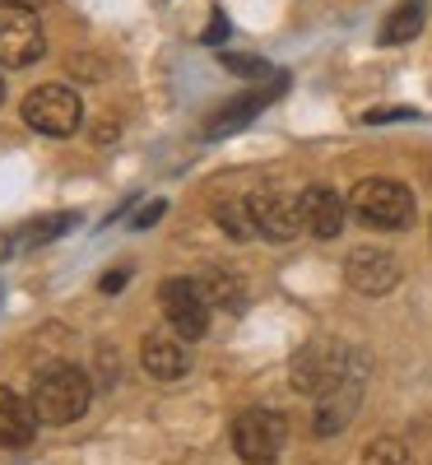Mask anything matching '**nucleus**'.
<instances>
[{
  "label": "nucleus",
  "instance_id": "1",
  "mask_svg": "<svg viewBox=\"0 0 432 465\" xmlns=\"http://www.w3.org/2000/svg\"><path fill=\"white\" fill-rule=\"evenodd\" d=\"M93 401V381L89 372H80L74 363H52L37 372L33 381V405H37V419L43 423H56V429H65V423L84 419Z\"/></svg>",
  "mask_w": 432,
  "mask_h": 465
},
{
  "label": "nucleus",
  "instance_id": "2",
  "mask_svg": "<svg viewBox=\"0 0 432 465\" xmlns=\"http://www.w3.org/2000/svg\"><path fill=\"white\" fill-rule=\"evenodd\" d=\"M358 363H368L358 349H349V344H330V340H317V344H302L298 354H293V391L302 396H326L335 381H344Z\"/></svg>",
  "mask_w": 432,
  "mask_h": 465
},
{
  "label": "nucleus",
  "instance_id": "3",
  "mask_svg": "<svg viewBox=\"0 0 432 465\" xmlns=\"http://www.w3.org/2000/svg\"><path fill=\"white\" fill-rule=\"evenodd\" d=\"M349 210L358 214L368 228H405L414 219V196L405 182L390 177H363L349 191Z\"/></svg>",
  "mask_w": 432,
  "mask_h": 465
},
{
  "label": "nucleus",
  "instance_id": "4",
  "mask_svg": "<svg viewBox=\"0 0 432 465\" xmlns=\"http://www.w3.org/2000/svg\"><path fill=\"white\" fill-rule=\"evenodd\" d=\"M289 442V419L280 410H242L232 419V451H238L247 465H274Z\"/></svg>",
  "mask_w": 432,
  "mask_h": 465
},
{
  "label": "nucleus",
  "instance_id": "5",
  "mask_svg": "<svg viewBox=\"0 0 432 465\" xmlns=\"http://www.w3.org/2000/svg\"><path fill=\"white\" fill-rule=\"evenodd\" d=\"M24 122L37 131V135H74L84 126V103L70 84H37L28 98H24Z\"/></svg>",
  "mask_w": 432,
  "mask_h": 465
},
{
  "label": "nucleus",
  "instance_id": "6",
  "mask_svg": "<svg viewBox=\"0 0 432 465\" xmlns=\"http://www.w3.org/2000/svg\"><path fill=\"white\" fill-rule=\"evenodd\" d=\"M47 52V33L37 24V15L19 0H0V65L24 70Z\"/></svg>",
  "mask_w": 432,
  "mask_h": 465
},
{
  "label": "nucleus",
  "instance_id": "7",
  "mask_svg": "<svg viewBox=\"0 0 432 465\" xmlns=\"http://www.w3.org/2000/svg\"><path fill=\"white\" fill-rule=\"evenodd\" d=\"M344 284L353 293H368V298H381L400 284V256L390 247H353L344 256Z\"/></svg>",
  "mask_w": 432,
  "mask_h": 465
},
{
  "label": "nucleus",
  "instance_id": "8",
  "mask_svg": "<svg viewBox=\"0 0 432 465\" xmlns=\"http://www.w3.org/2000/svg\"><path fill=\"white\" fill-rule=\"evenodd\" d=\"M159 307H163L168 326L182 340H201L210 331V298L201 293V284H195V280H168L159 289Z\"/></svg>",
  "mask_w": 432,
  "mask_h": 465
},
{
  "label": "nucleus",
  "instance_id": "9",
  "mask_svg": "<svg viewBox=\"0 0 432 465\" xmlns=\"http://www.w3.org/2000/svg\"><path fill=\"white\" fill-rule=\"evenodd\" d=\"M363 377H368V363H358L344 381H335L326 396H317V419H311V433H317V438H335V433L349 429L353 414H358V405H363Z\"/></svg>",
  "mask_w": 432,
  "mask_h": 465
},
{
  "label": "nucleus",
  "instance_id": "10",
  "mask_svg": "<svg viewBox=\"0 0 432 465\" xmlns=\"http://www.w3.org/2000/svg\"><path fill=\"white\" fill-rule=\"evenodd\" d=\"M251 205H256V223H260V238L265 242H293L298 232H302V205H298V196H284V191H256Z\"/></svg>",
  "mask_w": 432,
  "mask_h": 465
},
{
  "label": "nucleus",
  "instance_id": "11",
  "mask_svg": "<svg viewBox=\"0 0 432 465\" xmlns=\"http://www.w3.org/2000/svg\"><path fill=\"white\" fill-rule=\"evenodd\" d=\"M298 205H302V232H311V238L330 242L344 232V196H335L330 186L298 191Z\"/></svg>",
  "mask_w": 432,
  "mask_h": 465
},
{
  "label": "nucleus",
  "instance_id": "12",
  "mask_svg": "<svg viewBox=\"0 0 432 465\" xmlns=\"http://www.w3.org/2000/svg\"><path fill=\"white\" fill-rule=\"evenodd\" d=\"M140 363L153 381H177L186 377L191 368V354H186V340L182 335H163V331H149L140 340Z\"/></svg>",
  "mask_w": 432,
  "mask_h": 465
},
{
  "label": "nucleus",
  "instance_id": "13",
  "mask_svg": "<svg viewBox=\"0 0 432 465\" xmlns=\"http://www.w3.org/2000/svg\"><path fill=\"white\" fill-rule=\"evenodd\" d=\"M37 433V405H28L15 386H0V447H28Z\"/></svg>",
  "mask_w": 432,
  "mask_h": 465
},
{
  "label": "nucleus",
  "instance_id": "14",
  "mask_svg": "<svg viewBox=\"0 0 432 465\" xmlns=\"http://www.w3.org/2000/svg\"><path fill=\"white\" fill-rule=\"evenodd\" d=\"M280 89H284V74H280V80H274L270 89H251V94H242V98H232L228 107H219L214 112V122H210V140H219V135H232V131H242L247 122H251V116L270 103V98H280Z\"/></svg>",
  "mask_w": 432,
  "mask_h": 465
},
{
  "label": "nucleus",
  "instance_id": "15",
  "mask_svg": "<svg viewBox=\"0 0 432 465\" xmlns=\"http://www.w3.org/2000/svg\"><path fill=\"white\" fill-rule=\"evenodd\" d=\"M214 219H219V228L228 232L232 242L260 238V223H256V205H251V196H232V201H219V205H214Z\"/></svg>",
  "mask_w": 432,
  "mask_h": 465
},
{
  "label": "nucleus",
  "instance_id": "16",
  "mask_svg": "<svg viewBox=\"0 0 432 465\" xmlns=\"http://www.w3.org/2000/svg\"><path fill=\"white\" fill-rule=\"evenodd\" d=\"M201 293L210 298V307H228V312H242L247 307V284L232 270H219V265L201 275Z\"/></svg>",
  "mask_w": 432,
  "mask_h": 465
},
{
  "label": "nucleus",
  "instance_id": "17",
  "mask_svg": "<svg viewBox=\"0 0 432 465\" xmlns=\"http://www.w3.org/2000/svg\"><path fill=\"white\" fill-rule=\"evenodd\" d=\"M423 5L418 0H405V5H396L390 10V19L381 24V47H400V43H409V37H418L423 33Z\"/></svg>",
  "mask_w": 432,
  "mask_h": 465
},
{
  "label": "nucleus",
  "instance_id": "18",
  "mask_svg": "<svg viewBox=\"0 0 432 465\" xmlns=\"http://www.w3.org/2000/svg\"><path fill=\"white\" fill-rule=\"evenodd\" d=\"M358 465H414V456H409V447L400 438H372L363 447V460Z\"/></svg>",
  "mask_w": 432,
  "mask_h": 465
},
{
  "label": "nucleus",
  "instance_id": "19",
  "mask_svg": "<svg viewBox=\"0 0 432 465\" xmlns=\"http://www.w3.org/2000/svg\"><path fill=\"white\" fill-rule=\"evenodd\" d=\"M65 228H74V214H47V219H37V223H28L19 242H24V247H43V242L61 238Z\"/></svg>",
  "mask_w": 432,
  "mask_h": 465
},
{
  "label": "nucleus",
  "instance_id": "20",
  "mask_svg": "<svg viewBox=\"0 0 432 465\" xmlns=\"http://www.w3.org/2000/svg\"><path fill=\"white\" fill-rule=\"evenodd\" d=\"M219 61H223L232 74H247V80H265V74H270V65H265L260 56H232V52H219Z\"/></svg>",
  "mask_w": 432,
  "mask_h": 465
},
{
  "label": "nucleus",
  "instance_id": "21",
  "mask_svg": "<svg viewBox=\"0 0 432 465\" xmlns=\"http://www.w3.org/2000/svg\"><path fill=\"white\" fill-rule=\"evenodd\" d=\"M368 126H390V122H414V112L409 107H377V112H368L363 116Z\"/></svg>",
  "mask_w": 432,
  "mask_h": 465
},
{
  "label": "nucleus",
  "instance_id": "22",
  "mask_svg": "<svg viewBox=\"0 0 432 465\" xmlns=\"http://www.w3.org/2000/svg\"><path fill=\"white\" fill-rule=\"evenodd\" d=\"M163 210H168V205H163V201H153V205H144V210H140V214H135V228H149V223H153V219H163Z\"/></svg>",
  "mask_w": 432,
  "mask_h": 465
},
{
  "label": "nucleus",
  "instance_id": "23",
  "mask_svg": "<svg viewBox=\"0 0 432 465\" xmlns=\"http://www.w3.org/2000/svg\"><path fill=\"white\" fill-rule=\"evenodd\" d=\"M131 275H126V270H116V275H103V293H116V289H122Z\"/></svg>",
  "mask_w": 432,
  "mask_h": 465
},
{
  "label": "nucleus",
  "instance_id": "24",
  "mask_svg": "<svg viewBox=\"0 0 432 465\" xmlns=\"http://www.w3.org/2000/svg\"><path fill=\"white\" fill-rule=\"evenodd\" d=\"M219 37H228V19L214 15V28H210V43H219Z\"/></svg>",
  "mask_w": 432,
  "mask_h": 465
},
{
  "label": "nucleus",
  "instance_id": "25",
  "mask_svg": "<svg viewBox=\"0 0 432 465\" xmlns=\"http://www.w3.org/2000/svg\"><path fill=\"white\" fill-rule=\"evenodd\" d=\"M0 98H5V74H0Z\"/></svg>",
  "mask_w": 432,
  "mask_h": 465
}]
</instances>
